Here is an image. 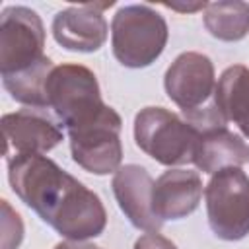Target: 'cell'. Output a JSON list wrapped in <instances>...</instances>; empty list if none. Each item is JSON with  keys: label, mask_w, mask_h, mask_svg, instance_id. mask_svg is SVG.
<instances>
[{"label": "cell", "mask_w": 249, "mask_h": 249, "mask_svg": "<svg viewBox=\"0 0 249 249\" xmlns=\"http://www.w3.org/2000/svg\"><path fill=\"white\" fill-rule=\"evenodd\" d=\"M8 181L16 196L64 239L88 241L103 233L107 212L99 195L51 158L8 156Z\"/></svg>", "instance_id": "obj_1"}, {"label": "cell", "mask_w": 249, "mask_h": 249, "mask_svg": "<svg viewBox=\"0 0 249 249\" xmlns=\"http://www.w3.org/2000/svg\"><path fill=\"white\" fill-rule=\"evenodd\" d=\"M169 29L161 14L148 4H128L111 19L113 56L126 68H146L160 58Z\"/></svg>", "instance_id": "obj_2"}, {"label": "cell", "mask_w": 249, "mask_h": 249, "mask_svg": "<svg viewBox=\"0 0 249 249\" xmlns=\"http://www.w3.org/2000/svg\"><path fill=\"white\" fill-rule=\"evenodd\" d=\"M47 105L66 132L95 121L109 107L101 99L95 74L84 64L53 68L47 80Z\"/></svg>", "instance_id": "obj_3"}, {"label": "cell", "mask_w": 249, "mask_h": 249, "mask_svg": "<svg viewBox=\"0 0 249 249\" xmlns=\"http://www.w3.org/2000/svg\"><path fill=\"white\" fill-rule=\"evenodd\" d=\"M136 146L161 165L193 163L198 132L177 113L163 107H144L134 117Z\"/></svg>", "instance_id": "obj_4"}, {"label": "cell", "mask_w": 249, "mask_h": 249, "mask_svg": "<svg viewBox=\"0 0 249 249\" xmlns=\"http://www.w3.org/2000/svg\"><path fill=\"white\" fill-rule=\"evenodd\" d=\"M206 216L212 233L224 241H239L249 233V177L241 167L214 173L204 187Z\"/></svg>", "instance_id": "obj_5"}, {"label": "cell", "mask_w": 249, "mask_h": 249, "mask_svg": "<svg viewBox=\"0 0 249 249\" xmlns=\"http://www.w3.org/2000/svg\"><path fill=\"white\" fill-rule=\"evenodd\" d=\"M121 128V115L113 107H107V111L95 121L68 130L74 163L93 175L115 173L123 161Z\"/></svg>", "instance_id": "obj_6"}, {"label": "cell", "mask_w": 249, "mask_h": 249, "mask_svg": "<svg viewBox=\"0 0 249 249\" xmlns=\"http://www.w3.org/2000/svg\"><path fill=\"white\" fill-rule=\"evenodd\" d=\"M45 27L27 6H8L0 14V74H16L37 64L45 54Z\"/></svg>", "instance_id": "obj_7"}, {"label": "cell", "mask_w": 249, "mask_h": 249, "mask_svg": "<svg viewBox=\"0 0 249 249\" xmlns=\"http://www.w3.org/2000/svg\"><path fill=\"white\" fill-rule=\"evenodd\" d=\"M163 88L181 113L195 111L210 103L216 89L212 60L196 51L181 53L165 70Z\"/></svg>", "instance_id": "obj_8"}, {"label": "cell", "mask_w": 249, "mask_h": 249, "mask_svg": "<svg viewBox=\"0 0 249 249\" xmlns=\"http://www.w3.org/2000/svg\"><path fill=\"white\" fill-rule=\"evenodd\" d=\"M4 156L14 154H47L62 142V126L47 115V109L25 107L2 117Z\"/></svg>", "instance_id": "obj_9"}, {"label": "cell", "mask_w": 249, "mask_h": 249, "mask_svg": "<svg viewBox=\"0 0 249 249\" xmlns=\"http://www.w3.org/2000/svg\"><path fill=\"white\" fill-rule=\"evenodd\" d=\"M115 2L105 4H82L60 10L53 18V37L54 41L72 53H95L99 51L109 33V25L101 14L103 8L113 6Z\"/></svg>", "instance_id": "obj_10"}, {"label": "cell", "mask_w": 249, "mask_h": 249, "mask_svg": "<svg viewBox=\"0 0 249 249\" xmlns=\"http://www.w3.org/2000/svg\"><path fill=\"white\" fill-rule=\"evenodd\" d=\"M115 200L126 220L144 231H160L163 222L156 216L152 206L154 179L146 167L138 163L121 165L111 181Z\"/></svg>", "instance_id": "obj_11"}, {"label": "cell", "mask_w": 249, "mask_h": 249, "mask_svg": "<svg viewBox=\"0 0 249 249\" xmlns=\"http://www.w3.org/2000/svg\"><path fill=\"white\" fill-rule=\"evenodd\" d=\"M202 198V179L196 171L169 167L154 181L152 206L161 222L193 214Z\"/></svg>", "instance_id": "obj_12"}, {"label": "cell", "mask_w": 249, "mask_h": 249, "mask_svg": "<svg viewBox=\"0 0 249 249\" xmlns=\"http://www.w3.org/2000/svg\"><path fill=\"white\" fill-rule=\"evenodd\" d=\"M249 148L239 134H233L228 126L198 134L193 163L202 173H218L230 167H241L247 161Z\"/></svg>", "instance_id": "obj_13"}, {"label": "cell", "mask_w": 249, "mask_h": 249, "mask_svg": "<svg viewBox=\"0 0 249 249\" xmlns=\"http://www.w3.org/2000/svg\"><path fill=\"white\" fill-rule=\"evenodd\" d=\"M214 105L226 119L233 123L243 136L249 138V68L243 64L228 66L214 89Z\"/></svg>", "instance_id": "obj_14"}, {"label": "cell", "mask_w": 249, "mask_h": 249, "mask_svg": "<svg viewBox=\"0 0 249 249\" xmlns=\"http://www.w3.org/2000/svg\"><path fill=\"white\" fill-rule=\"evenodd\" d=\"M202 23L218 41H241L249 33V4L241 0L208 2L202 14Z\"/></svg>", "instance_id": "obj_15"}, {"label": "cell", "mask_w": 249, "mask_h": 249, "mask_svg": "<svg viewBox=\"0 0 249 249\" xmlns=\"http://www.w3.org/2000/svg\"><path fill=\"white\" fill-rule=\"evenodd\" d=\"M54 68V62L49 56H43L37 64L16 72L2 76V86L10 93L12 99H16L21 105L35 107V109H49L47 105V80Z\"/></svg>", "instance_id": "obj_16"}, {"label": "cell", "mask_w": 249, "mask_h": 249, "mask_svg": "<svg viewBox=\"0 0 249 249\" xmlns=\"http://www.w3.org/2000/svg\"><path fill=\"white\" fill-rule=\"evenodd\" d=\"M2 206V220H0V231H2V245L0 249H18L23 241V222L21 216L10 206L8 200L0 202Z\"/></svg>", "instance_id": "obj_17"}, {"label": "cell", "mask_w": 249, "mask_h": 249, "mask_svg": "<svg viewBox=\"0 0 249 249\" xmlns=\"http://www.w3.org/2000/svg\"><path fill=\"white\" fill-rule=\"evenodd\" d=\"M134 249H179V247L160 231H146L134 241Z\"/></svg>", "instance_id": "obj_18"}, {"label": "cell", "mask_w": 249, "mask_h": 249, "mask_svg": "<svg viewBox=\"0 0 249 249\" xmlns=\"http://www.w3.org/2000/svg\"><path fill=\"white\" fill-rule=\"evenodd\" d=\"M54 249H103V247H97V245L88 243V241H70V239H64V241L56 243Z\"/></svg>", "instance_id": "obj_19"}, {"label": "cell", "mask_w": 249, "mask_h": 249, "mask_svg": "<svg viewBox=\"0 0 249 249\" xmlns=\"http://www.w3.org/2000/svg\"><path fill=\"white\" fill-rule=\"evenodd\" d=\"M169 10H177V12H196V10H204L208 6V2H195V4H163Z\"/></svg>", "instance_id": "obj_20"}, {"label": "cell", "mask_w": 249, "mask_h": 249, "mask_svg": "<svg viewBox=\"0 0 249 249\" xmlns=\"http://www.w3.org/2000/svg\"><path fill=\"white\" fill-rule=\"evenodd\" d=\"M247 160H249V154H247Z\"/></svg>", "instance_id": "obj_21"}]
</instances>
